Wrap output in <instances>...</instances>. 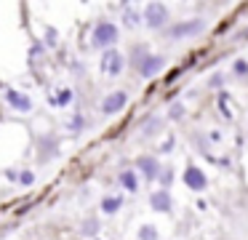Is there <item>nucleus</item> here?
<instances>
[{"mask_svg":"<svg viewBox=\"0 0 248 240\" xmlns=\"http://www.w3.org/2000/svg\"><path fill=\"white\" fill-rule=\"evenodd\" d=\"M120 208V197H104L102 200V211L104 213H115Z\"/></svg>","mask_w":248,"mask_h":240,"instance_id":"nucleus-12","label":"nucleus"},{"mask_svg":"<svg viewBox=\"0 0 248 240\" xmlns=\"http://www.w3.org/2000/svg\"><path fill=\"white\" fill-rule=\"evenodd\" d=\"M125 101H128V96H125L123 91H115V94H109L107 99H104L102 110L107 112V115H115V112H120L125 107Z\"/></svg>","mask_w":248,"mask_h":240,"instance_id":"nucleus-5","label":"nucleus"},{"mask_svg":"<svg viewBox=\"0 0 248 240\" xmlns=\"http://www.w3.org/2000/svg\"><path fill=\"white\" fill-rule=\"evenodd\" d=\"M115 40H118V27H115L112 21H102V24H96V30H93V37H91L93 46L107 48V46H112Z\"/></svg>","mask_w":248,"mask_h":240,"instance_id":"nucleus-1","label":"nucleus"},{"mask_svg":"<svg viewBox=\"0 0 248 240\" xmlns=\"http://www.w3.org/2000/svg\"><path fill=\"white\" fill-rule=\"evenodd\" d=\"M160 67H163V56H144L139 62V72L144 78H152L155 72H160Z\"/></svg>","mask_w":248,"mask_h":240,"instance_id":"nucleus-7","label":"nucleus"},{"mask_svg":"<svg viewBox=\"0 0 248 240\" xmlns=\"http://www.w3.org/2000/svg\"><path fill=\"white\" fill-rule=\"evenodd\" d=\"M235 72H237V75H246V72H248V64H246V62H235Z\"/></svg>","mask_w":248,"mask_h":240,"instance_id":"nucleus-14","label":"nucleus"},{"mask_svg":"<svg viewBox=\"0 0 248 240\" xmlns=\"http://www.w3.org/2000/svg\"><path fill=\"white\" fill-rule=\"evenodd\" d=\"M32 179H35V176L30 174V171H24V174L19 176V181H22V184H32Z\"/></svg>","mask_w":248,"mask_h":240,"instance_id":"nucleus-15","label":"nucleus"},{"mask_svg":"<svg viewBox=\"0 0 248 240\" xmlns=\"http://www.w3.org/2000/svg\"><path fill=\"white\" fill-rule=\"evenodd\" d=\"M102 69H104V75H120V69H123V56H120L118 51H104Z\"/></svg>","mask_w":248,"mask_h":240,"instance_id":"nucleus-3","label":"nucleus"},{"mask_svg":"<svg viewBox=\"0 0 248 240\" xmlns=\"http://www.w3.org/2000/svg\"><path fill=\"white\" fill-rule=\"evenodd\" d=\"M136 165H139V171L147 176V179H155L157 171H160V168H157V163H155L152 158H139V163H136Z\"/></svg>","mask_w":248,"mask_h":240,"instance_id":"nucleus-10","label":"nucleus"},{"mask_svg":"<svg viewBox=\"0 0 248 240\" xmlns=\"http://www.w3.org/2000/svg\"><path fill=\"white\" fill-rule=\"evenodd\" d=\"M96 227H99L96 222H86V229H83V232H86V235H93V232H96Z\"/></svg>","mask_w":248,"mask_h":240,"instance_id":"nucleus-16","label":"nucleus"},{"mask_svg":"<svg viewBox=\"0 0 248 240\" xmlns=\"http://www.w3.org/2000/svg\"><path fill=\"white\" fill-rule=\"evenodd\" d=\"M144 19H147V24H150V27H163V24H166V19H168L166 5H163V3H150V5H147Z\"/></svg>","mask_w":248,"mask_h":240,"instance_id":"nucleus-2","label":"nucleus"},{"mask_svg":"<svg viewBox=\"0 0 248 240\" xmlns=\"http://www.w3.org/2000/svg\"><path fill=\"white\" fill-rule=\"evenodd\" d=\"M120 184H123L125 190L136 192V190H139V176H136L134 171H123V174H120Z\"/></svg>","mask_w":248,"mask_h":240,"instance_id":"nucleus-11","label":"nucleus"},{"mask_svg":"<svg viewBox=\"0 0 248 240\" xmlns=\"http://www.w3.org/2000/svg\"><path fill=\"white\" fill-rule=\"evenodd\" d=\"M67 101H72V91H62L59 99H56V104H67Z\"/></svg>","mask_w":248,"mask_h":240,"instance_id":"nucleus-13","label":"nucleus"},{"mask_svg":"<svg viewBox=\"0 0 248 240\" xmlns=\"http://www.w3.org/2000/svg\"><path fill=\"white\" fill-rule=\"evenodd\" d=\"M184 184H187L189 190H205V174L198 171L195 165H189V168L184 171Z\"/></svg>","mask_w":248,"mask_h":240,"instance_id":"nucleus-6","label":"nucleus"},{"mask_svg":"<svg viewBox=\"0 0 248 240\" xmlns=\"http://www.w3.org/2000/svg\"><path fill=\"white\" fill-rule=\"evenodd\" d=\"M6 99H8L11 107H16V110H22V112H27L30 107H32V99H30L27 94H19V91H8Z\"/></svg>","mask_w":248,"mask_h":240,"instance_id":"nucleus-8","label":"nucleus"},{"mask_svg":"<svg viewBox=\"0 0 248 240\" xmlns=\"http://www.w3.org/2000/svg\"><path fill=\"white\" fill-rule=\"evenodd\" d=\"M125 21H128V24H131V27H134V24H136V21H139V16H136V14H134V11H128V14H125Z\"/></svg>","mask_w":248,"mask_h":240,"instance_id":"nucleus-17","label":"nucleus"},{"mask_svg":"<svg viewBox=\"0 0 248 240\" xmlns=\"http://www.w3.org/2000/svg\"><path fill=\"white\" fill-rule=\"evenodd\" d=\"M46 40H48V43H56V32L48 30V32H46Z\"/></svg>","mask_w":248,"mask_h":240,"instance_id":"nucleus-18","label":"nucleus"},{"mask_svg":"<svg viewBox=\"0 0 248 240\" xmlns=\"http://www.w3.org/2000/svg\"><path fill=\"white\" fill-rule=\"evenodd\" d=\"M150 203H152L155 211H168V208H171V195H168L166 190H157V192H152Z\"/></svg>","mask_w":248,"mask_h":240,"instance_id":"nucleus-9","label":"nucleus"},{"mask_svg":"<svg viewBox=\"0 0 248 240\" xmlns=\"http://www.w3.org/2000/svg\"><path fill=\"white\" fill-rule=\"evenodd\" d=\"M203 30V21L200 19H192V21H184V24H176L168 35L173 37V40H179V37H189V35H198V32Z\"/></svg>","mask_w":248,"mask_h":240,"instance_id":"nucleus-4","label":"nucleus"}]
</instances>
